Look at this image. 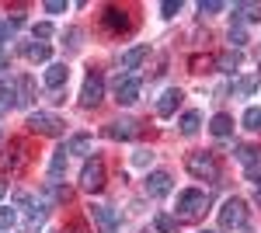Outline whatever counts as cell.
Segmentation results:
<instances>
[{"label": "cell", "instance_id": "obj_37", "mask_svg": "<svg viewBox=\"0 0 261 233\" xmlns=\"http://www.w3.org/2000/svg\"><path fill=\"white\" fill-rule=\"evenodd\" d=\"M4 66H7V56H4V53H0V70H4Z\"/></svg>", "mask_w": 261, "mask_h": 233}, {"label": "cell", "instance_id": "obj_6", "mask_svg": "<svg viewBox=\"0 0 261 233\" xmlns=\"http://www.w3.org/2000/svg\"><path fill=\"white\" fill-rule=\"evenodd\" d=\"M140 91H143L140 77H133V73H119V80H115V101H119V105H133V101H140Z\"/></svg>", "mask_w": 261, "mask_h": 233}, {"label": "cell", "instance_id": "obj_34", "mask_svg": "<svg viewBox=\"0 0 261 233\" xmlns=\"http://www.w3.org/2000/svg\"><path fill=\"white\" fill-rule=\"evenodd\" d=\"M49 35H53V24H49V21L35 24V39H49Z\"/></svg>", "mask_w": 261, "mask_h": 233}, {"label": "cell", "instance_id": "obj_39", "mask_svg": "<svg viewBox=\"0 0 261 233\" xmlns=\"http://www.w3.org/2000/svg\"><path fill=\"white\" fill-rule=\"evenodd\" d=\"M202 233H213V230H202Z\"/></svg>", "mask_w": 261, "mask_h": 233}, {"label": "cell", "instance_id": "obj_30", "mask_svg": "<svg viewBox=\"0 0 261 233\" xmlns=\"http://www.w3.org/2000/svg\"><path fill=\"white\" fill-rule=\"evenodd\" d=\"M230 42H233V45H244V42H247V32H244V24H233V28H230Z\"/></svg>", "mask_w": 261, "mask_h": 233}, {"label": "cell", "instance_id": "obj_40", "mask_svg": "<svg viewBox=\"0 0 261 233\" xmlns=\"http://www.w3.org/2000/svg\"><path fill=\"white\" fill-rule=\"evenodd\" d=\"M0 139H4V133H0Z\"/></svg>", "mask_w": 261, "mask_h": 233}, {"label": "cell", "instance_id": "obj_27", "mask_svg": "<svg viewBox=\"0 0 261 233\" xmlns=\"http://www.w3.org/2000/svg\"><path fill=\"white\" fill-rule=\"evenodd\" d=\"M213 63H216L213 56H192V73H209Z\"/></svg>", "mask_w": 261, "mask_h": 233}, {"label": "cell", "instance_id": "obj_32", "mask_svg": "<svg viewBox=\"0 0 261 233\" xmlns=\"http://www.w3.org/2000/svg\"><path fill=\"white\" fill-rule=\"evenodd\" d=\"M254 84H258L254 77H247V80H237V87H233V91H237V94H251V91H254Z\"/></svg>", "mask_w": 261, "mask_h": 233}, {"label": "cell", "instance_id": "obj_28", "mask_svg": "<svg viewBox=\"0 0 261 233\" xmlns=\"http://www.w3.org/2000/svg\"><path fill=\"white\" fill-rule=\"evenodd\" d=\"M223 11V0H202L199 4V14H220Z\"/></svg>", "mask_w": 261, "mask_h": 233}, {"label": "cell", "instance_id": "obj_23", "mask_svg": "<svg viewBox=\"0 0 261 233\" xmlns=\"http://www.w3.org/2000/svg\"><path fill=\"white\" fill-rule=\"evenodd\" d=\"M237 160H241V164H247V167H251V164H258V157H261V150L258 146H251V143H241V146H237Z\"/></svg>", "mask_w": 261, "mask_h": 233}, {"label": "cell", "instance_id": "obj_35", "mask_svg": "<svg viewBox=\"0 0 261 233\" xmlns=\"http://www.w3.org/2000/svg\"><path fill=\"white\" fill-rule=\"evenodd\" d=\"M14 167H18V160H14V157L0 153V171H14Z\"/></svg>", "mask_w": 261, "mask_h": 233}, {"label": "cell", "instance_id": "obj_42", "mask_svg": "<svg viewBox=\"0 0 261 233\" xmlns=\"http://www.w3.org/2000/svg\"><path fill=\"white\" fill-rule=\"evenodd\" d=\"M258 80H261V73H258Z\"/></svg>", "mask_w": 261, "mask_h": 233}, {"label": "cell", "instance_id": "obj_21", "mask_svg": "<svg viewBox=\"0 0 261 233\" xmlns=\"http://www.w3.org/2000/svg\"><path fill=\"white\" fill-rule=\"evenodd\" d=\"M153 226H157V233H178L181 230L178 216H167V213H157V216H153Z\"/></svg>", "mask_w": 261, "mask_h": 233}, {"label": "cell", "instance_id": "obj_9", "mask_svg": "<svg viewBox=\"0 0 261 233\" xmlns=\"http://www.w3.org/2000/svg\"><path fill=\"white\" fill-rule=\"evenodd\" d=\"M87 216H91V223L101 226L105 233H115V230H119V213H115V209H108V205H91Z\"/></svg>", "mask_w": 261, "mask_h": 233}, {"label": "cell", "instance_id": "obj_13", "mask_svg": "<svg viewBox=\"0 0 261 233\" xmlns=\"http://www.w3.org/2000/svg\"><path fill=\"white\" fill-rule=\"evenodd\" d=\"M70 77V70H66V63H49V70H45V87L49 91H60L63 84Z\"/></svg>", "mask_w": 261, "mask_h": 233}, {"label": "cell", "instance_id": "obj_24", "mask_svg": "<svg viewBox=\"0 0 261 233\" xmlns=\"http://www.w3.org/2000/svg\"><path fill=\"white\" fill-rule=\"evenodd\" d=\"M244 129L261 133V108H247V112H244Z\"/></svg>", "mask_w": 261, "mask_h": 233}, {"label": "cell", "instance_id": "obj_31", "mask_svg": "<svg viewBox=\"0 0 261 233\" xmlns=\"http://www.w3.org/2000/svg\"><path fill=\"white\" fill-rule=\"evenodd\" d=\"M150 160H153V153H150V150H136V153H133V164H136V167H146Z\"/></svg>", "mask_w": 261, "mask_h": 233}, {"label": "cell", "instance_id": "obj_19", "mask_svg": "<svg viewBox=\"0 0 261 233\" xmlns=\"http://www.w3.org/2000/svg\"><path fill=\"white\" fill-rule=\"evenodd\" d=\"M216 66H220L223 73H233V70L241 66V53H237V49H226V53H220V56H216Z\"/></svg>", "mask_w": 261, "mask_h": 233}, {"label": "cell", "instance_id": "obj_4", "mask_svg": "<svg viewBox=\"0 0 261 233\" xmlns=\"http://www.w3.org/2000/svg\"><path fill=\"white\" fill-rule=\"evenodd\" d=\"M101 97H105V80H101V73L94 70V73H87L84 77V87H81V105L84 108H98Z\"/></svg>", "mask_w": 261, "mask_h": 233}, {"label": "cell", "instance_id": "obj_20", "mask_svg": "<svg viewBox=\"0 0 261 233\" xmlns=\"http://www.w3.org/2000/svg\"><path fill=\"white\" fill-rule=\"evenodd\" d=\"M14 91H18V105H28V101L35 97V84H32V77H18L14 80Z\"/></svg>", "mask_w": 261, "mask_h": 233}, {"label": "cell", "instance_id": "obj_7", "mask_svg": "<svg viewBox=\"0 0 261 233\" xmlns=\"http://www.w3.org/2000/svg\"><path fill=\"white\" fill-rule=\"evenodd\" d=\"M28 129L39 133V136H60L63 122L56 115H49V112H32V115H28Z\"/></svg>", "mask_w": 261, "mask_h": 233}, {"label": "cell", "instance_id": "obj_33", "mask_svg": "<svg viewBox=\"0 0 261 233\" xmlns=\"http://www.w3.org/2000/svg\"><path fill=\"white\" fill-rule=\"evenodd\" d=\"M45 11H49V14H63L66 4H63V0H45Z\"/></svg>", "mask_w": 261, "mask_h": 233}, {"label": "cell", "instance_id": "obj_29", "mask_svg": "<svg viewBox=\"0 0 261 233\" xmlns=\"http://www.w3.org/2000/svg\"><path fill=\"white\" fill-rule=\"evenodd\" d=\"M178 11H181V0H164V4H161V14H164V18H174Z\"/></svg>", "mask_w": 261, "mask_h": 233}, {"label": "cell", "instance_id": "obj_10", "mask_svg": "<svg viewBox=\"0 0 261 233\" xmlns=\"http://www.w3.org/2000/svg\"><path fill=\"white\" fill-rule=\"evenodd\" d=\"M146 195H150V198L171 195V174H167V171H150V174H146Z\"/></svg>", "mask_w": 261, "mask_h": 233}, {"label": "cell", "instance_id": "obj_41", "mask_svg": "<svg viewBox=\"0 0 261 233\" xmlns=\"http://www.w3.org/2000/svg\"><path fill=\"white\" fill-rule=\"evenodd\" d=\"M70 233H77V230H70Z\"/></svg>", "mask_w": 261, "mask_h": 233}, {"label": "cell", "instance_id": "obj_12", "mask_svg": "<svg viewBox=\"0 0 261 233\" xmlns=\"http://www.w3.org/2000/svg\"><path fill=\"white\" fill-rule=\"evenodd\" d=\"M181 97H185V94H181L178 87H171V91H164V94H161V101H157V115H161V118H171L174 112H178Z\"/></svg>", "mask_w": 261, "mask_h": 233}, {"label": "cell", "instance_id": "obj_38", "mask_svg": "<svg viewBox=\"0 0 261 233\" xmlns=\"http://www.w3.org/2000/svg\"><path fill=\"white\" fill-rule=\"evenodd\" d=\"M4 192H7V185H4V181H0V198H4Z\"/></svg>", "mask_w": 261, "mask_h": 233}, {"label": "cell", "instance_id": "obj_8", "mask_svg": "<svg viewBox=\"0 0 261 233\" xmlns=\"http://www.w3.org/2000/svg\"><path fill=\"white\" fill-rule=\"evenodd\" d=\"M101 24H105L108 35H122V32H129V14H125L122 7H105Z\"/></svg>", "mask_w": 261, "mask_h": 233}, {"label": "cell", "instance_id": "obj_26", "mask_svg": "<svg viewBox=\"0 0 261 233\" xmlns=\"http://www.w3.org/2000/svg\"><path fill=\"white\" fill-rule=\"evenodd\" d=\"M14 219H18V213H14L11 205H0V233L11 230V226H14Z\"/></svg>", "mask_w": 261, "mask_h": 233}, {"label": "cell", "instance_id": "obj_14", "mask_svg": "<svg viewBox=\"0 0 261 233\" xmlns=\"http://www.w3.org/2000/svg\"><path fill=\"white\" fill-rule=\"evenodd\" d=\"M66 146H60L56 153H53V160H49V181L53 185H60V177H63V171H66Z\"/></svg>", "mask_w": 261, "mask_h": 233}, {"label": "cell", "instance_id": "obj_25", "mask_svg": "<svg viewBox=\"0 0 261 233\" xmlns=\"http://www.w3.org/2000/svg\"><path fill=\"white\" fill-rule=\"evenodd\" d=\"M233 11H237L241 18H247V21H258L261 18V4H237Z\"/></svg>", "mask_w": 261, "mask_h": 233}, {"label": "cell", "instance_id": "obj_36", "mask_svg": "<svg viewBox=\"0 0 261 233\" xmlns=\"http://www.w3.org/2000/svg\"><path fill=\"white\" fill-rule=\"evenodd\" d=\"M11 39V21H0V45Z\"/></svg>", "mask_w": 261, "mask_h": 233}, {"label": "cell", "instance_id": "obj_3", "mask_svg": "<svg viewBox=\"0 0 261 233\" xmlns=\"http://www.w3.org/2000/svg\"><path fill=\"white\" fill-rule=\"evenodd\" d=\"M105 177H108L105 160H101V157H91V160L84 164V171H81V188L84 192H101V188H105Z\"/></svg>", "mask_w": 261, "mask_h": 233}, {"label": "cell", "instance_id": "obj_17", "mask_svg": "<svg viewBox=\"0 0 261 233\" xmlns=\"http://www.w3.org/2000/svg\"><path fill=\"white\" fill-rule=\"evenodd\" d=\"M24 56L32 59V63H49L53 49H49V42H35V45H24Z\"/></svg>", "mask_w": 261, "mask_h": 233}, {"label": "cell", "instance_id": "obj_11", "mask_svg": "<svg viewBox=\"0 0 261 233\" xmlns=\"http://www.w3.org/2000/svg\"><path fill=\"white\" fill-rule=\"evenodd\" d=\"M105 136H108V139H136V136H140V125H136L133 118L108 122V125H105Z\"/></svg>", "mask_w": 261, "mask_h": 233}, {"label": "cell", "instance_id": "obj_18", "mask_svg": "<svg viewBox=\"0 0 261 233\" xmlns=\"http://www.w3.org/2000/svg\"><path fill=\"white\" fill-rule=\"evenodd\" d=\"M146 56H150V49H146V45H136V49H129V53L122 56V70H136V66H140Z\"/></svg>", "mask_w": 261, "mask_h": 233}, {"label": "cell", "instance_id": "obj_15", "mask_svg": "<svg viewBox=\"0 0 261 233\" xmlns=\"http://www.w3.org/2000/svg\"><path fill=\"white\" fill-rule=\"evenodd\" d=\"M91 150H94V139L87 136V133H77V136H70L66 139V153H91Z\"/></svg>", "mask_w": 261, "mask_h": 233}, {"label": "cell", "instance_id": "obj_1", "mask_svg": "<svg viewBox=\"0 0 261 233\" xmlns=\"http://www.w3.org/2000/svg\"><path fill=\"white\" fill-rule=\"evenodd\" d=\"M185 167H188V174L199 177V181H216L220 177V164H216V157L213 153H188V160H185Z\"/></svg>", "mask_w": 261, "mask_h": 233}, {"label": "cell", "instance_id": "obj_16", "mask_svg": "<svg viewBox=\"0 0 261 233\" xmlns=\"http://www.w3.org/2000/svg\"><path fill=\"white\" fill-rule=\"evenodd\" d=\"M209 133H213L216 139H226L230 133H233V118L223 115V112H220V115H213V122H209Z\"/></svg>", "mask_w": 261, "mask_h": 233}, {"label": "cell", "instance_id": "obj_2", "mask_svg": "<svg viewBox=\"0 0 261 233\" xmlns=\"http://www.w3.org/2000/svg\"><path fill=\"white\" fill-rule=\"evenodd\" d=\"M205 205H209L205 192H199V188L181 192L178 195V223H181V219H199V216L205 213Z\"/></svg>", "mask_w": 261, "mask_h": 233}, {"label": "cell", "instance_id": "obj_5", "mask_svg": "<svg viewBox=\"0 0 261 233\" xmlns=\"http://www.w3.org/2000/svg\"><path fill=\"white\" fill-rule=\"evenodd\" d=\"M244 219H247V205L241 198H226L220 209V226L223 230H233V226H244Z\"/></svg>", "mask_w": 261, "mask_h": 233}, {"label": "cell", "instance_id": "obj_22", "mask_svg": "<svg viewBox=\"0 0 261 233\" xmlns=\"http://www.w3.org/2000/svg\"><path fill=\"white\" fill-rule=\"evenodd\" d=\"M178 125H181V136H195L199 125H202V115H199V112H185Z\"/></svg>", "mask_w": 261, "mask_h": 233}]
</instances>
